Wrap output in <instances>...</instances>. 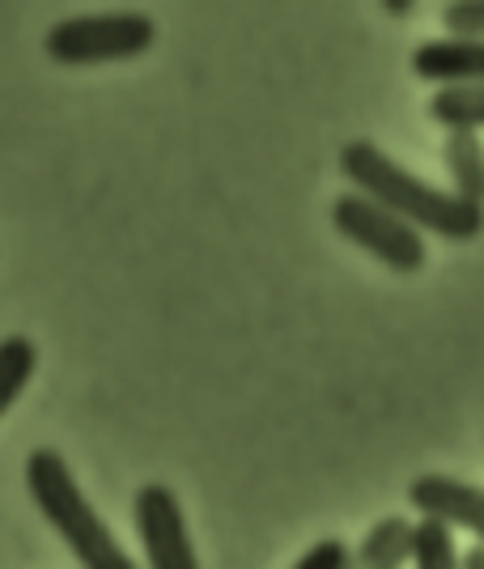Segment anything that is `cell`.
<instances>
[{"label":"cell","instance_id":"8","mask_svg":"<svg viewBox=\"0 0 484 569\" xmlns=\"http://www.w3.org/2000/svg\"><path fill=\"white\" fill-rule=\"evenodd\" d=\"M412 536H416V522L404 515H387L379 519L362 536V545L349 552V566L353 569H404L412 566Z\"/></svg>","mask_w":484,"mask_h":569},{"label":"cell","instance_id":"5","mask_svg":"<svg viewBox=\"0 0 484 569\" xmlns=\"http://www.w3.org/2000/svg\"><path fill=\"white\" fill-rule=\"evenodd\" d=\"M132 519H137V536H141L149 569H200L183 506L167 485H145L132 501Z\"/></svg>","mask_w":484,"mask_h":569},{"label":"cell","instance_id":"16","mask_svg":"<svg viewBox=\"0 0 484 569\" xmlns=\"http://www.w3.org/2000/svg\"><path fill=\"white\" fill-rule=\"evenodd\" d=\"M387 13H412V0H387Z\"/></svg>","mask_w":484,"mask_h":569},{"label":"cell","instance_id":"1","mask_svg":"<svg viewBox=\"0 0 484 569\" xmlns=\"http://www.w3.org/2000/svg\"><path fill=\"white\" fill-rule=\"evenodd\" d=\"M340 174L353 183L357 196L383 204L387 213L409 221L412 230H430L451 242H472L484 230V209L467 204L455 191H442L421 183L412 170L391 162L379 144L370 141H349L340 149Z\"/></svg>","mask_w":484,"mask_h":569},{"label":"cell","instance_id":"2","mask_svg":"<svg viewBox=\"0 0 484 569\" xmlns=\"http://www.w3.org/2000/svg\"><path fill=\"white\" fill-rule=\"evenodd\" d=\"M26 489L39 506V515L56 527V536L69 545L81 569H137V561L123 552L115 531L98 519L90 498L81 493L73 468L64 463V455L39 447L26 459Z\"/></svg>","mask_w":484,"mask_h":569},{"label":"cell","instance_id":"15","mask_svg":"<svg viewBox=\"0 0 484 569\" xmlns=\"http://www.w3.org/2000/svg\"><path fill=\"white\" fill-rule=\"evenodd\" d=\"M460 569H484V545H472L467 552H460Z\"/></svg>","mask_w":484,"mask_h":569},{"label":"cell","instance_id":"7","mask_svg":"<svg viewBox=\"0 0 484 569\" xmlns=\"http://www.w3.org/2000/svg\"><path fill=\"white\" fill-rule=\"evenodd\" d=\"M412 72L442 86H484V39H430L412 51Z\"/></svg>","mask_w":484,"mask_h":569},{"label":"cell","instance_id":"13","mask_svg":"<svg viewBox=\"0 0 484 569\" xmlns=\"http://www.w3.org/2000/svg\"><path fill=\"white\" fill-rule=\"evenodd\" d=\"M442 26L451 39H484V0H455L442 9Z\"/></svg>","mask_w":484,"mask_h":569},{"label":"cell","instance_id":"14","mask_svg":"<svg viewBox=\"0 0 484 569\" xmlns=\"http://www.w3.org/2000/svg\"><path fill=\"white\" fill-rule=\"evenodd\" d=\"M293 569H349V545L344 540H319L293 561Z\"/></svg>","mask_w":484,"mask_h":569},{"label":"cell","instance_id":"11","mask_svg":"<svg viewBox=\"0 0 484 569\" xmlns=\"http://www.w3.org/2000/svg\"><path fill=\"white\" fill-rule=\"evenodd\" d=\"M34 366H39V345L30 336H4L0 340V417L18 403Z\"/></svg>","mask_w":484,"mask_h":569},{"label":"cell","instance_id":"12","mask_svg":"<svg viewBox=\"0 0 484 569\" xmlns=\"http://www.w3.org/2000/svg\"><path fill=\"white\" fill-rule=\"evenodd\" d=\"M412 569H460V548H455L451 527H442L434 519H416Z\"/></svg>","mask_w":484,"mask_h":569},{"label":"cell","instance_id":"17","mask_svg":"<svg viewBox=\"0 0 484 569\" xmlns=\"http://www.w3.org/2000/svg\"><path fill=\"white\" fill-rule=\"evenodd\" d=\"M349 569H353V566H349Z\"/></svg>","mask_w":484,"mask_h":569},{"label":"cell","instance_id":"3","mask_svg":"<svg viewBox=\"0 0 484 569\" xmlns=\"http://www.w3.org/2000/svg\"><path fill=\"white\" fill-rule=\"evenodd\" d=\"M158 39V26L149 13H81V18H64L48 30L43 48L56 64H115V60H132L145 56Z\"/></svg>","mask_w":484,"mask_h":569},{"label":"cell","instance_id":"9","mask_svg":"<svg viewBox=\"0 0 484 569\" xmlns=\"http://www.w3.org/2000/svg\"><path fill=\"white\" fill-rule=\"evenodd\" d=\"M442 162L451 170L455 196L484 209V144L472 132H451L442 144Z\"/></svg>","mask_w":484,"mask_h":569},{"label":"cell","instance_id":"10","mask_svg":"<svg viewBox=\"0 0 484 569\" xmlns=\"http://www.w3.org/2000/svg\"><path fill=\"white\" fill-rule=\"evenodd\" d=\"M425 111L434 123H442L446 132H481L484 128V86H442Z\"/></svg>","mask_w":484,"mask_h":569},{"label":"cell","instance_id":"6","mask_svg":"<svg viewBox=\"0 0 484 569\" xmlns=\"http://www.w3.org/2000/svg\"><path fill=\"white\" fill-rule=\"evenodd\" d=\"M412 510L421 519H434L442 527H460V531H472L484 545V489L481 485H467V480H455V476H416L409 489Z\"/></svg>","mask_w":484,"mask_h":569},{"label":"cell","instance_id":"4","mask_svg":"<svg viewBox=\"0 0 484 569\" xmlns=\"http://www.w3.org/2000/svg\"><path fill=\"white\" fill-rule=\"evenodd\" d=\"M332 221H336V230L349 242H357L362 251H370L374 260H383L387 268L395 272H421L425 268V238L421 230H412L409 221H400L395 213H387L383 204H374V200H365L357 191H344L336 196V204H332Z\"/></svg>","mask_w":484,"mask_h":569}]
</instances>
